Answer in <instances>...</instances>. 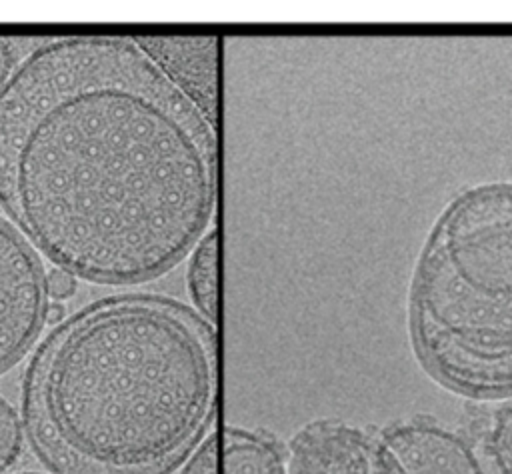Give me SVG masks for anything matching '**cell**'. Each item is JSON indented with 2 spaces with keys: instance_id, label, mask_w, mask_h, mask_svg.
I'll list each match as a JSON object with an SVG mask.
<instances>
[{
  "instance_id": "cell-1",
  "label": "cell",
  "mask_w": 512,
  "mask_h": 474,
  "mask_svg": "<svg viewBox=\"0 0 512 474\" xmlns=\"http://www.w3.org/2000/svg\"><path fill=\"white\" fill-rule=\"evenodd\" d=\"M216 124L132 36H60L0 92V206L54 266L138 284L214 228Z\"/></svg>"
},
{
  "instance_id": "cell-2",
  "label": "cell",
  "mask_w": 512,
  "mask_h": 474,
  "mask_svg": "<svg viewBox=\"0 0 512 474\" xmlns=\"http://www.w3.org/2000/svg\"><path fill=\"white\" fill-rule=\"evenodd\" d=\"M216 330L166 296L92 302L36 348L28 440L54 474H168L216 416Z\"/></svg>"
},
{
  "instance_id": "cell-3",
  "label": "cell",
  "mask_w": 512,
  "mask_h": 474,
  "mask_svg": "<svg viewBox=\"0 0 512 474\" xmlns=\"http://www.w3.org/2000/svg\"><path fill=\"white\" fill-rule=\"evenodd\" d=\"M408 328L442 386L512 396V182L466 186L436 216L412 272Z\"/></svg>"
},
{
  "instance_id": "cell-4",
  "label": "cell",
  "mask_w": 512,
  "mask_h": 474,
  "mask_svg": "<svg viewBox=\"0 0 512 474\" xmlns=\"http://www.w3.org/2000/svg\"><path fill=\"white\" fill-rule=\"evenodd\" d=\"M48 302L40 254L0 216V374L32 348L46 322Z\"/></svg>"
},
{
  "instance_id": "cell-5",
  "label": "cell",
  "mask_w": 512,
  "mask_h": 474,
  "mask_svg": "<svg viewBox=\"0 0 512 474\" xmlns=\"http://www.w3.org/2000/svg\"><path fill=\"white\" fill-rule=\"evenodd\" d=\"M288 474H394L378 438L340 422L304 424L288 442Z\"/></svg>"
},
{
  "instance_id": "cell-6",
  "label": "cell",
  "mask_w": 512,
  "mask_h": 474,
  "mask_svg": "<svg viewBox=\"0 0 512 474\" xmlns=\"http://www.w3.org/2000/svg\"><path fill=\"white\" fill-rule=\"evenodd\" d=\"M378 442L394 474H484L470 444L432 418L390 424Z\"/></svg>"
},
{
  "instance_id": "cell-7",
  "label": "cell",
  "mask_w": 512,
  "mask_h": 474,
  "mask_svg": "<svg viewBox=\"0 0 512 474\" xmlns=\"http://www.w3.org/2000/svg\"><path fill=\"white\" fill-rule=\"evenodd\" d=\"M160 70L216 124V38L132 36Z\"/></svg>"
},
{
  "instance_id": "cell-8",
  "label": "cell",
  "mask_w": 512,
  "mask_h": 474,
  "mask_svg": "<svg viewBox=\"0 0 512 474\" xmlns=\"http://www.w3.org/2000/svg\"><path fill=\"white\" fill-rule=\"evenodd\" d=\"M222 474H288V462L268 434L228 426L222 440Z\"/></svg>"
},
{
  "instance_id": "cell-9",
  "label": "cell",
  "mask_w": 512,
  "mask_h": 474,
  "mask_svg": "<svg viewBox=\"0 0 512 474\" xmlns=\"http://www.w3.org/2000/svg\"><path fill=\"white\" fill-rule=\"evenodd\" d=\"M196 312L216 328L218 322V230L210 228L190 252L186 272Z\"/></svg>"
},
{
  "instance_id": "cell-10",
  "label": "cell",
  "mask_w": 512,
  "mask_h": 474,
  "mask_svg": "<svg viewBox=\"0 0 512 474\" xmlns=\"http://www.w3.org/2000/svg\"><path fill=\"white\" fill-rule=\"evenodd\" d=\"M484 450L492 458L496 474H512V402L494 412Z\"/></svg>"
},
{
  "instance_id": "cell-11",
  "label": "cell",
  "mask_w": 512,
  "mask_h": 474,
  "mask_svg": "<svg viewBox=\"0 0 512 474\" xmlns=\"http://www.w3.org/2000/svg\"><path fill=\"white\" fill-rule=\"evenodd\" d=\"M24 444V424L16 408L0 394V474L20 456Z\"/></svg>"
},
{
  "instance_id": "cell-12",
  "label": "cell",
  "mask_w": 512,
  "mask_h": 474,
  "mask_svg": "<svg viewBox=\"0 0 512 474\" xmlns=\"http://www.w3.org/2000/svg\"><path fill=\"white\" fill-rule=\"evenodd\" d=\"M218 434L210 430L188 454L180 474H218Z\"/></svg>"
},
{
  "instance_id": "cell-13",
  "label": "cell",
  "mask_w": 512,
  "mask_h": 474,
  "mask_svg": "<svg viewBox=\"0 0 512 474\" xmlns=\"http://www.w3.org/2000/svg\"><path fill=\"white\" fill-rule=\"evenodd\" d=\"M76 292V276L64 268L52 266L46 270V294L50 302H62Z\"/></svg>"
},
{
  "instance_id": "cell-14",
  "label": "cell",
  "mask_w": 512,
  "mask_h": 474,
  "mask_svg": "<svg viewBox=\"0 0 512 474\" xmlns=\"http://www.w3.org/2000/svg\"><path fill=\"white\" fill-rule=\"evenodd\" d=\"M16 68V56H14V48L10 44L8 38L0 36V92L4 90L8 78L12 76Z\"/></svg>"
},
{
  "instance_id": "cell-15",
  "label": "cell",
  "mask_w": 512,
  "mask_h": 474,
  "mask_svg": "<svg viewBox=\"0 0 512 474\" xmlns=\"http://www.w3.org/2000/svg\"><path fill=\"white\" fill-rule=\"evenodd\" d=\"M64 320V308L60 302H48L46 310V322H62Z\"/></svg>"
},
{
  "instance_id": "cell-16",
  "label": "cell",
  "mask_w": 512,
  "mask_h": 474,
  "mask_svg": "<svg viewBox=\"0 0 512 474\" xmlns=\"http://www.w3.org/2000/svg\"><path fill=\"white\" fill-rule=\"evenodd\" d=\"M18 474H40V472H18Z\"/></svg>"
}]
</instances>
